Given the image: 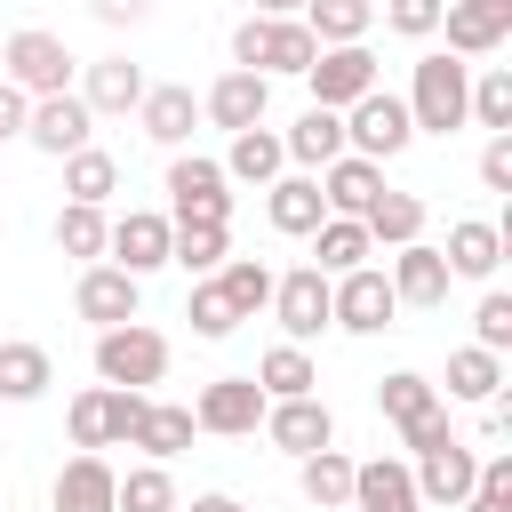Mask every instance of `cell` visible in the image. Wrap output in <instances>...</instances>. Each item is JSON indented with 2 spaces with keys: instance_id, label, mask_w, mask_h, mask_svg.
<instances>
[{
  "instance_id": "34",
  "label": "cell",
  "mask_w": 512,
  "mask_h": 512,
  "mask_svg": "<svg viewBox=\"0 0 512 512\" xmlns=\"http://www.w3.org/2000/svg\"><path fill=\"white\" fill-rule=\"evenodd\" d=\"M128 448H144L152 464L184 456V448H192V408H176V400H144V424H136V440H128Z\"/></svg>"
},
{
  "instance_id": "9",
  "label": "cell",
  "mask_w": 512,
  "mask_h": 512,
  "mask_svg": "<svg viewBox=\"0 0 512 512\" xmlns=\"http://www.w3.org/2000/svg\"><path fill=\"white\" fill-rule=\"evenodd\" d=\"M264 384L256 376H216L200 400H192V432H216V440H248L256 424H264Z\"/></svg>"
},
{
  "instance_id": "48",
  "label": "cell",
  "mask_w": 512,
  "mask_h": 512,
  "mask_svg": "<svg viewBox=\"0 0 512 512\" xmlns=\"http://www.w3.org/2000/svg\"><path fill=\"white\" fill-rule=\"evenodd\" d=\"M480 184L488 192H512V136H488L480 144Z\"/></svg>"
},
{
  "instance_id": "49",
  "label": "cell",
  "mask_w": 512,
  "mask_h": 512,
  "mask_svg": "<svg viewBox=\"0 0 512 512\" xmlns=\"http://www.w3.org/2000/svg\"><path fill=\"white\" fill-rule=\"evenodd\" d=\"M88 16L120 32V24H144V16H152V0H88Z\"/></svg>"
},
{
  "instance_id": "29",
  "label": "cell",
  "mask_w": 512,
  "mask_h": 512,
  "mask_svg": "<svg viewBox=\"0 0 512 512\" xmlns=\"http://www.w3.org/2000/svg\"><path fill=\"white\" fill-rule=\"evenodd\" d=\"M376 248H368V232H360V216H320V232H312V272H328V280H344V272H360Z\"/></svg>"
},
{
  "instance_id": "35",
  "label": "cell",
  "mask_w": 512,
  "mask_h": 512,
  "mask_svg": "<svg viewBox=\"0 0 512 512\" xmlns=\"http://www.w3.org/2000/svg\"><path fill=\"white\" fill-rule=\"evenodd\" d=\"M56 384V368H48V352L40 344H16V336H0V400H40Z\"/></svg>"
},
{
  "instance_id": "38",
  "label": "cell",
  "mask_w": 512,
  "mask_h": 512,
  "mask_svg": "<svg viewBox=\"0 0 512 512\" xmlns=\"http://www.w3.org/2000/svg\"><path fill=\"white\" fill-rule=\"evenodd\" d=\"M64 192H72L80 208H104V200L120 192V160H112V152H96V144H80V152L64 160Z\"/></svg>"
},
{
  "instance_id": "17",
  "label": "cell",
  "mask_w": 512,
  "mask_h": 512,
  "mask_svg": "<svg viewBox=\"0 0 512 512\" xmlns=\"http://www.w3.org/2000/svg\"><path fill=\"white\" fill-rule=\"evenodd\" d=\"M136 304H144V280H128L120 264H88V272H80V288H72V312H80V320H96V328L136 320Z\"/></svg>"
},
{
  "instance_id": "30",
  "label": "cell",
  "mask_w": 512,
  "mask_h": 512,
  "mask_svg": "<svg viewBox=\"0 0 512 512\" xmlns=\"http://www.w3.org/2000/svg\"><path fill=\"white\" fill-rule=\"evenodd\" d=\"M320 48H352V40H368V24H376V0H304V16H296Z\"/></svg>"
},
{
  "instance_id": "31",
  "label": "cell",
  "mask_w": 512,
  "mask_h": 512,
  "mask_svg": "<svg viewBox=\"0 0 512 512\" xmlns=\"http://www.w3.org/2000/svg\"><path fill=\"white\" fill-rule=\"evenodd\" d=\"M296 488H304V504H312V512H336V504H352V456H344V448L296 456Z\"/></svg>"
},
{
  "instance_id": "28",
  "label": "cell",
  "mask_w": 512,
  "mask_h": 512,
  "mask_svg": "<svg viewBox=\"0 0 512 512\" xmlns=\"http://www.w3.org/2000/svg\"><path fill=\"white\" fill-rule=\"evenodd\" d=\"M360 232H368V248H408V240H424V200L416 192H376L368 200V216H360Z\"/></svg>"
},
{
  "instance_id": "1",
  "label": "cell",
  "mask_w": 512,
  "mask_h": 512,
  "mask_svg": "<svg viewBox=\"0 0 512 512\" xmlns=\"http://www.w3.org/2000/svg\"><path fill=\"white\" fill-rule=\"evenodd\" d=\"M464 96H472V64L448 56V48H424L400 104H408V128L416 136H456L464 128Z\"/></svg>"
},
{
  "instance_id": "24",
  "label": "cell",
  "mask_w": 512,
  "mask_h": 512,
  "mask_svg": "<svg viewBox=\"0 0 512 512\" xmlns=\"http://www.w3.org/2000/svg\"><path fill=\"white\" fill-rule=\"evenodd\" d=\"M144 88H152L144 64H128V56H96L88 80H80V104H88V112H136Z\"/></svg>"
},
{
  "instance_id": "13",
  "label": "cell",
  "mask_w": 512,
  "mask_h": 512,
  "mask_svg": "<svg viewBox=\"0 0 512 512\" xmlns=\"http://www.w3.org/2000/svg\"><path fill=\"white\" fill-rule=\"evenodd\" d=\"M264 440L288 448V456H320V448H336V416H328L320 392H304V400H272V408H264Z\"/></svg>"
},
{
  "instance_id": "43",
  "label": "cell",
  "mask_w": 512,
  "mask_h": 512,
  "mask_svg": "<svg viewBox=\"0 0 512 512\" xmlns=\"http://www.w3.org/2000/svg\"><path fill=\"white\" fill-rule=\"evenodd\" d=\"M112 512H176V480H168V464H136V472H120Z\"/></svg>"
},
{
  "instance_id": "41",
  "label": "cell",
  "mask_w": 512,
  "mask_h": 512,
  "mask_svg": "<svg viewBox=\"0 0 512 512\" xmlns=\"http://www.w3.org/2000/svg\"><path fill=\"white\" fill-rule=\"evenodd\" d=\"M496 392H504V360L480 344H456L448 352V400H496Z\"/></svg>"
},
{
  "instance_id": "3",
  "label": "cell",
  "mask_w": 512,
  "mask_h": 512,
  "mask_svg": "<svg viewBox=\"0 0 512 512\" xmlns=\"http://www.w3.org/2000/svg\"><path fill=\"white\" fill-rule=\"evenodd\" d=\"M96 376L120 384V392H152L168 376V336L144 328V320H120V328H96Z\"/></svg>"
},
{
  "instance_id": "23",
  "label": "cell",
  "mask_w": 512,
  "mask_h": 512,
  "mask_svg": "<svg viewBox=\"0 0 512 512\" xmlns=\"http://www.w3.org/2000/svg\"><path fill=\"white\" fill-rule=\"evenodd\" d=\"M264 216H272V232H296V240H312V232H320V216H328V200H320V176H272V184H264Z\"/></svg>"
},
{
  "instance_id": "53",
  "label": "cell",
  "mask_w": 512,
  "mask_h": 512,
  "mask_svg": "<svg viewBox=\"0 0 512 512\" xmlns=\"http://www.w3.org/2000/svg\"><path fill=\"white\" fill-rule=\"evenodd\" d=\"M304 0H256V16H296Z\"/></svg>"
},
{
  "instance_id": "27",
  "label": "cell",
  "mask_w": 512,
  "mask_h": 512,
  "mask_svg": "<svg viewBox=\"0 0 512 512\" xmlns=\"http://www.w3.org/2000/svg\"><path fill=\"white\" fill-rule=\"evenodd\" d=\"M280 152L312 176V168H328V160H344V112H320V104H304V120L280 136Z\"/></svg>"
},
{
  "instance_id": "39",
  "label": "cell",
  "mask_w": 512,
  "mask_h": 512,
  "mask_svg": "<svg viewBox=\"0 0 512 512\" xmlns=\"http://www.w3.org/2000/svg\"><path fill=\"white\" fill-rule=\"evenodd\" d=\"M224 256H232V232H224V224H176V232H168V264H184L192 280H208Z\"/></svg>"
},
{
  "instance_id": "50",
  "label": "cell",
  "mask_w": 512,
  "mask_h": 512,
  "mask_svg": "<svg viewBox=\"0 0 512 512\" xmlns=\"http://www.w3.org/2000/svg\"><path fill=\"white\" fill-rule=\"evenodd\" d=\"M24 120H32V96L0 80V144H8V136H24Z\"/></svg>"
},
{
  "instance_id": "42",
  "label": "cell",
  "mask_w": 512,
  "mask_h": 512,
  "mask_svg": "<svg viewBox=\"0 0 512 512\" xmlns=\"http://www.w3.org/2000/svg\"><path fill=\"white\" fill-rule=\"evenodd\" d=\"M104 232H112V216H104V208H80V200H64V208H56V248H64V256L104 264Z\"/></svg>"
},
{
  "instance_id": "25",
  "label": "cell",
  "mask_w": 512,
  "mask_h": 512,
  "mask_svg": "<svg viewBox=\"0 0 512 512\" xmlns=\"http://www.w3.org/2000/svg\"><path fill=\"white\" fill-rule=\"evenodd\" d=\"M136 120H144V136L152 144H184L192 136V120H200V96L184 88V80H160V88H144V104H136Z\"/></svg>"
},
{
  "instance_id": "16",
  "label": "cell",
  "mask_w": 512,
  "mask_h": 512,
  "mask_svg": "<svg viewBox=\"0 0 512 512\" xmlns=\"http://www.w3.org/2000/svg\"><path fill=\"white\" fill-rule=\"evenodd\" d=\"M440 32H448V56H496L512 32V0H448Z\"/></svg>"
},
{
  "instance_id": "14",
  "label": "cell",
  "mask_w": 512,
  "mask_h": 512,
  "mask_svg": "<svg viewBox=\"0 0 512 512\" xmlns=\"http://www.w3.org/2000/svg\"><path fill=\"white\" fill-rule=\"evenodd\" d=\"M272 312H280L288 344H312V336L328 328V272H312V264L280 272V280H272Z\"/></svg>"
},
{
  "instance_id": "33",
  "label": "cell",
  "mask_w": 512,
  "mask_h": 512,
  "mask_svg": "<svg viewBox=\"0 0 512 512\" xmlns=\"http://www.w3.org/2000/svg\"><path fill=\"white\" fill-rule=\"evenodd\" d=\"M376 408H384V424H392V432H408V424H424V416L440 408V384H424L416 368H392V376L376 384Z\"/></svg>"
},
{
  "instance_id": "12",
  "label": "cell",
  "mask_w": 512,
  "mask_h": 512,
  "mask_svg": "<svg viewBox=\"0 0 512 512\" xmlns=\"http://www.w3.org/2000/svg\"><path fill=\"white\" fill-rule=\"evenodd\" d=\"M168 216H152V208H128V216H112V232H104V264H120L128 280H144V272H160L168 264Z\"/></svg>"
},
{
  "instance_id": "36",
  "label": "cell",
  "mask_w": 512,
  "mask_h": 512,
  "mask_svg": "<svg viewBox=\"0 0 512 512\" xmlns=\"http://www.w3.org/2000/svg\"><path fill=\"white\" fill-rule=\"evenodd\" d=\"M256 384H264V400H304V392L320 384V368H312L304 344H272V352L256 360Z\"/></svg>"
},
{
  "instance_id": "45",
  "label": "cell",
  "mask_w": 512,
  "mask_h": 512,
  "mask_svg": "<svg viewBox=\"0 0 512 512\" xmlns=\"http://www.w3.org/2000/svg\"><path fill=\"white\" fill-rule=\"evenodd\" d=\"M456 512H512V456H480V480Z\"/></svg>"
},
{
  "instance_id": "32",
  "label": "cell",
  "mask_w": 512,
  "mask_h": 512,
  "mask_svg": "<svg viewBox=\"0 0 512 512\" xmlns=\"http://www.w3.org/2000/svg\"><path fill=\"white\" fill-rule=\"evenodd\" d=\"M216 168H224V176H240V184H256V192H264V184H272V176H280V168H288V152H280V136H272V128H240V136H232V152H224V160H216Z\"/></svg>"
},
{
  "instance_id": "11",
  "label": "cell",
  "mask_w": 512,
  "mask_h": 512,
  "mask_svg": "<svg viewBox=\"0 0 512 512\" xmlns=\"http://www.w3.org/2000/svg\"><path fill=\"white\" fill-rule=\"evenodd\" d=\"M88 128H96V112L80 104V88H64V96H32L24 144H32V152H48V160H72V152L88 144Z\"/></svg>"
},
{
  "instance_id": "47",
  "label": "cell",
  "mask_w": 512,
  "mask_h": 512,
  "mask_svg": "<svg viewBox=\"0 0 512 512\" xmlns=\"http://www.w3.org/2000/svg\"><path fill=\"white\" fill-rule=\"evenodd\" d=\"M376 8H384V24H392L400 40H432V32H440V8H448V0H376Z\"/></svg>"
},
{
  "instance_id": "2",
  "label": "cell",
  "mask_w": 512,
  "mask_h": 512,
  "mask_svg": "<svg viewBox=\"0 0 512 512\" xmlns=\"http://www.w3.org/2000/svg\"><path fill=\"white\" fill-rule=\"evenodd\" d=\"M320 56V40L296 24V16H248V24H232V64L240 72H296L304 80V64Z\"/></svg>"
},
{
  "instance_id": "15",
  "label": "cell",
  "mask_w": 512,
  "mask_h": 512,
  "mask_svg": "<svg viewBox=\"0 0 512 512\" xmlns=\"http://www.w3.org/2000/svg\"><path fill=\"white\" fill-rule=\"evenodd\" d=\"M408 480H416L424 504H464L472 480H480V456H472V440H440V448H424L408 464Z\"/></svg>"
},
{
  "instance_id": "21",
  "label": "cell",
  "mask_w": 512,
  "mask_h": 512,
  "mask_svg": "<svg viewBox=\"0 0 512 512\" xmlns=\"http://www.w3.org/2000/svg\"><path fill=\"white\" fill-rule=\"evenodd\" d=\"M352 512H424V496L400 456H368V464H352Z\"/></svg>"
},
{
  "instance_id": "20",
  "label": "cell",
  "mask_w": 512,
  "mask_h": 512,
  "mask_svg": "<svg viewBox=\"0 0 512 512\" xmlns=\"http://www.w3.org/2000/svg\"><path fill=\"white\" fill-rule=\"evenodd\" d=\"M440 256H448V280H496V264H504V224H488V216H456Z\"/></svg>"
},
{
  "instance_id": "19",
  "label": "cell",
  "mask_w": 512,
  "mask_h": 512,
  "mask_svg": "<svg viewBox=\"0 0 512 512\" xmlns=\"http://www.w3.org/2000/svg\"><path fill=\"white\" fill-rule=\"evenodd\" d=\"M264 104H272V80H264V72H240V64L200 96V112H208L216 128H232V136H240V128H264Z\"/></svg>"
},
{
  "instance_id": "22",
  "label": "cell",
  "mask_w": 512,
  "mask_h": 512,
  "mask_svg": "<svg viewBox=\"0 0 512 512\" xmlns=\"http://www.w3.org/2000/svg\"><path fill=\"white\" fill-rule=\"evenodd\" d=\"M112 488H120V472H112L104 456L80 448V456L48 480V504H56V512H112Z\"/></svg>"
},
{
  "instance_id": "51",
  "label": "cell",
  "mask_w": 512,
  "mask_h": 512,
  "mask_svg": "<svg viewBox=\"0 0 512 512\" xmlns=\"http://www.w3.org/2000/svg\"><path fill=\"white\" fill-rule=\"evenodd\" d=\"M400 440H408L416 456H424V448H440V440H456V432H448V408H432V416H424V424H408Z\"/></svg>"
},
{
  "instance_id": "4",
  "label": "cell",
  "mask_w": 512,
  "mask_h": 512,
  "mask_svg": "<svg viewBox=\"0 0 512 512\" xmlns=\"http://www.w3.org/2000/svg\"><path fill=\"white\" fill-rule=\"evenodd\" d=\"M416 144V128H408V104L392 96V88H368L360 104H344V152H360V160H400Z\"/></svg>"
},
{
  "instance_id": "18",
  "label": "cell",
  "mask_w": 512,
  "mask_h": 512,
  "mask_svg": "<svg viewBox=\"0 0 512 512\" xmlns=\"http://www.w3.org/2000/svg\"><path fill=\"white\" fill-rule=\"evenodd\" d=\"M392 296L400 304H416V312H432V304H448V256L432 248V240H408V248H392Z\"/></svg>"
},
{
  "instance_id": "37",
  "label": "cell",
  "mask_w": 512,
  "mask_h": 512,
  "mask_svg": "<svg viewBox=\"0 0 512 512\" xmlns=\"http://www.w3.org/2000/svg\"><path fill=\"white\" fill-rule=\"evenodd\" d=\"M464 120H480L488 136H512V72H504V64H480V72H472Z\"/></svg>"
},
{
  "instance_id": "7",
  "label": "cell",
  "mask_w": 512,
  "mask_h": 512,
  "mask_svg": "<svg viewBox=\"0 0 512 512\" xmlns=\"http://www.w3.org/2000/svg\"><path fill=\"white\" fill-rule=\"evenodd\" d=\"M72 448H120V440H136V424H144V392H120V384H88L80 400H72Z\"/></svg>"
},
{
  "instance_id": "26",
  "label": "cell",
  "mask_w": 512,
  "mask_h": 512,
  "mask_svg": "<svg viewBox=\"0 0 512 512\" xmlns=\"http://www.w3.org/2000/svg\"><path fill=\"white\" fill-rule=\"evenodd\" d=\"M376 192H384V168L360 160V152H344V160L320 168V200H328V216H368Z\"/></svg>"
},
{
  "instance_id": "8",
  "label": "cell",
  "mask_w": 512,
  "mask_h": 512,
  "mask_svg": "<svg viewBox=\"0 0 512 512\" xmlns=\"http://www.w3.org/2000/svg\"><path fill=\"white\" fill-rule=\"evenodd\" d=\"M392 312H400V296H392V280H384L376 264H360V272L328 280V328H352V336H384V328H392Z\"/></svg>"
},
{
  "instance_id": "10",
  "label": "cell",
  "mask_w": 512,
  "mask_h": 512,
  "mask_svg": "<svg viewBox=\"0 0 512 512\" xmlns=\"http://www.w3.org/2000/svg\"><path fill=\"white\" fill-rule=\"evenodd\" d=\"M304 88H312V104H320V112L360 104V96L376 88V56H368V40H352V48H320V56L304 64Z\"/></svg>"
},
{
  "instance_id": "40",
  "label": "cell",
  "mask_w": 512,
  "mask_h": 512,
  "mask_svg": "<svg viewBox=\"0 0 512 512\" xmlns=\"http://www.w3.org/2000/svg\"><path fill=\"white\" fill-rule=\"evenodd\" d=\"M208 280H216V288L232 296V312H240V320L272 304V264H264V256H224V264H216Z\"/></svg>"
},
{
  "instance_id": "46",
  "label": "cell",
  "mask_w": 512,
  "mask_h": 512,
  "mask_svg": "<svg viewBox=\"0 0 512 512\" xmlns=\"http://www.w3.org/2000/svg\"><path fill=\"white\" fill-rule=\"evenodd\" d=\"M472 328H480L472 344L504 360V352H512V296H504V288H488V296H480V312H472Z\"/></svg>"
},
{
  "instance_id": "6",
  "label": "cell",
  "mask_w": 512,
  "mask_h": 512,
  "mask_svg": "<svg viewBox=\"0 0 512 512\" xmlns=\"http://www.w3.org/2000/svg\"><path fill=\"white\" fill-rule=\"evenodd\" d=\"M232 176L208 160V152H176L168 160V224H232V192H224Z\"/></svg>"
},
{
  "instance_id": "5",
  "label": "cell",
  "mask_w": 512,
  "mask_h": 512,
  "mask_svg": "<svg viewBox=\"0 0 512 512\" xmlns=\"http://www.w3.org/2000/svg\"><path fill=\"white\" fill-rule=\"evenodd\" d=\"M0 64H8V88H24V96H64L72 88V48L56 32H40V24L8 32L0 40Z\"/></svg>"
},
{
  "instance_id": "52",
  "label": "cell",
  "mask_w": 512,
  "mask_h": 512,
  "mask_svg": "<svg viewBox=\"0 0 512 512\" xmlns=\"http://www.w3.org/2000/svg\"><path fill=\"white\" fill-rule=\"evenodd\" d=\"M192 512H248L240 496H224V488H208V496H192Z\"/></svg>"
},
{
  "instance_id": "44",
  "label": "cell",
  "mask_w": 512,
  "mask_h": 512,
  "mask_svg": "<svg viewBox=\"0 0 512 512\" xmlns=\"http://www.w3.org/2000/svg\"><path fill=\"white\" fill-rule=\"evenodd\" d=\"M184 320H192V336H208V344L240 328V312H232V296H224L216 280H192V304H184Z\"/></svg>"
}]
</instances>
